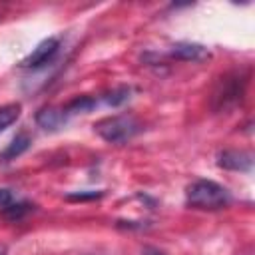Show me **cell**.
Segmentation results:
<instances>
[{"mask_svg": "<svg viewBox=\"0 0 255 255\" xmlns=\"http://www.w3.org/2000/svg\"><path fill=\"white\" fill-rule=\"evenodd\" d=\"M4 253H6V247H4V245H0V255H4Z\"/></svg>", "mask_w": 255, "mask_h": 255, "instance_id": "cell-16", "label": "cell"}, {"mask_svg": "<svg viewBox=\"0 0 255 255\" xmlns=\"http://www.w3.org/2000/svg\"><path fill=\"white\" fill-rule=\"evenodd\" d=\"M217 163L225 169H231V171H249L253 167V155L249 151L225 149L219 153Z\"/></svg>", "mask_w": 255, "mask_h": 255, "instance_id": "cell-4", "label": "cell"}, {"mask_svg": "<svg viewBox=\"0 0 255 255\" xmlns=\"http://www.w3.org/2000/svg\"><path fill=\"white\" fill-rule=\"evenodd\" d=\"M128 98H129V90H128V88H118V90H114L112 94L106 96V102H108L110 106H120V104H124Z\"/></svg>", "mask_w": 255, "mask_h": 255, "instance_id": "cell-12", "label": "cell"}, {"mask_svg": "<svg viewBox=\"0 0 255 255\" xmlns=\"http://www.w3.org/2000/svg\"><path fill=\"white\" fill-rule=\"evenodd\" d=\"M141 255H163V251H159L155 247H143L141 249Z\"/></svg>", "mask_w": 255, "mask_h": 255, "instance_id": "cell-15", "label": "cell"}, {"mask_svg": "<svg viewBox=\"0 0 255 255\" xmlns=\"http://www.w3.org/2000/svg\"><path fill=\"white\" fill-rule=\"evenodd\" d=\"M66 114L64 110H56V108H46L36 116V122L44 128V129H58L60 126H64L66 122Z\"/></svg>", "mask_w": 255, "mask_h": 255, "instance_id": "cell-7", "label": "cell"}, {"mask_svg": "<svg viewBox=\"0 0 255 255\" xmlns=\"http://www.w3.org/2000/svg\"><path fill=\"white\" fill-rule=\"evenodd\" d=\"M58 48H60L58 38H46L22 60V66L24 68H42V66H46L56 56Z\"/></svg>", "mask_w": 255, "mask_h": 255, "instance_id": "cell-3", "label": "cell"}, {"mask_svg": "<svg viewBox=\"0 0 255 255\" xmlns=\"http://www.w3.org/2000/svg\"><path fill=\"white\" fill-rule=\"evenodd\" d=\"M185 199L195 209H221L227 207L231 201L229 191L211 179H197L187 185Z\"/></svg>", "mask_w": 255, "mask_h": 255, "instance_id": "cell-1", "label": "cell"}, {"mask_svg": "<svg viewBox=\"0 0 255 255\" xmlns=\"http://www.w3.org/2000/svg\"><path fill=\"white\" fill-rule=\"evenodd\" d=\"M173 58L177 60H185V62H201L205 58H209V50L201 44H193V42H179L171 48L169 52Z\"/></svg>", "mask_w": 255, "mask_h": 255, "instance_id": "cell-5", "label": "cell"}, {"mask_svg": "<svg viewBox=\"0 0 255 255\" xmlns=\"http://www.w3.org/2000/svg\"><path fill=\"white\" fill-rule=\"evenodd\" d=\"M10 201H14L12 193H10L8 189H0V209H2V207H6Z\"/></svg>", "mask_w": 255, "mask_h": 255, "instance_id": "cell-14", "label": "cell"}, {"mask_svg": "<svg viewBox=\"0 0 255 255\" xmlns=\"http://www.w3.org/2000/svg\"><path fill=\"white\" fill-rule=\"evenodd\" d=\"M32 203H28V201H10L6 207H2L0 209V215L4 217V219H8V221H18V219H22L28 211H32Z\"/></svg>", "mask_w": 255, "mask_h": 255, "instance_id": "cell-9", "label": "cell"}, {"mask_svg": "<svg viewBox=\"0 0 255 255\" xmlns=\"http://www.w3.org/2000/svg\"><path fill=\"white\" fill-rule=\"evenodd\" d=\"M30 143H32V139H30V135L28 133H18L10 143H8V147L2 151V155H0V159L2 161H10V159H16L18 155H22L28 147H30Z\"/></svg>", "mask_w": 255, "mask_h": 255, "instance_id": "cell-8", "label": "cell"}, {"mask_svg": "<svg viewBox=\"0 0 255 255\" xmlns=\"http://www.w3.org/2000/svg\"><path fill=\"white\" fill-rule=\"evenodd\" d=\"M94 129L108 141V143H126L139 131V124L129 116H112L100 120Z\"/></svg>", "mask_w": 255, "mask_h": 255, "instance_id": "cell-2", "label": "cell"}, {"mask_svg": "<svg viewBox=\"0 0 255 255\" xmlns=\"http://www.w3.org/2000/svg\"><path fill=\"white\" fill-rule=\"evenodd\" d=\"M96 100L94 98H90V96H82V98H76V100H72L66 108H62L64 110V114L66 116H72V114H84V112H90L92 108H96Z\"/></svg>", "mask_w": 255, "mask_h": 255, "instance_id": "cell-10", "label": "cell"}, {"mask_svg": "<svg viewBox=\"0 0 255 255\" xmlns=\"http://www.w3.org/2000/svg\"><path fill=\"white\" fill-rule=\"evenodd\" d=\"M20 116V104H8L0 108V131H4Z\"/></svg>", "mask_w": 255, "mask_h": 255, "instance_id": "cell-11", "label": "cell"}, {"mask_svg": "<svg viewBox=\"0 0 255 255\" xmlns=\"http://www.w3.org/2000/svg\"><path fill=\"white\" fill-rule=\"evenodd\" d=\"M102 193H96V191H92V193H74V195H68V199H74V201H80V199H94V197H100Z\"/></svg>", "mask_w": 255, "mask_h": 255, "instance_id": "cell-13", "label": "cell"}, {"mask_svg": "<svg viewBox=\"0 0 255 255\" xmlns=\"http://www.w3.org/2000/svg\"><path fill=\"white\" fill-rule=\"evenodd\" d=\"M239 78H231V80H225L221 90L215 94V100H217V108H227L231 104H237V100L241 98V88H239Z\"/></svg>", "mask_w": 255, "mask_h": 255, "instance_id": "cell-6", "label": "cell"}]
</instances>
